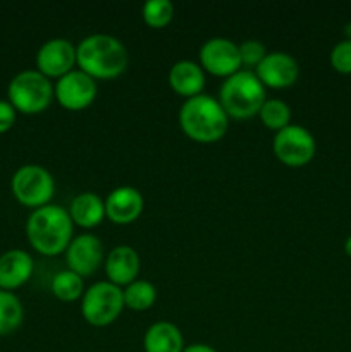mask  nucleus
<instances>
[{"instance_id": "20", "label": "nucleus", "mask_w": 351, "mask_h": 352, "mask_svg": "<svg viewBox=\"0 0 351 352\" xmlns=\"http://www.w3.org/2000/svg\"><path fill=\"white\" fill-rule=\"evenodd\" d=\"M24 309L12 291L0 289V336L14 332L23 323Z\"/></svg>"}, {"instance_id": "15", "label": "nucleus", "mask_w": 351, "mask_h": 352, "mask_svg": "<svg viewBox=\"0 0 351 352\" xmlns=\"http://www.w3.org/2000/svg\"><path fill=\"white\" fill-rule=\"evenodd\" d=\"M33 258L24 250H9L0 256V289L12 291L33 274Z\"/></svg>"}, {"instance_id": "10", "label": "nucleus", "mask_w": 351, "mask_h": 352, "mask_svg": "<svg viewBox=\"0 0 351 352\" xmlns=\"http://www.w3.org/2000/svg\"><path fill=\"white\" fill-rule=\"evenodd\" d=\"M203 67L217 76H231L241 67L240 47L229 38L215 36L206 40L200 48Z\"/></svg>"}, {"instance_id": "25", "label": "nucleus", "mask_w": 351, "mask_h": 352, "mask_svg": "<svg viewBox=\"0 0 351 352\" xmlns=\"http://www.w3.org/2000/svg\"><path fill=\"white\" fill-rule=\"evenodd\" d=\"M330 64L337 72L350 74L351 72V40H343L334 45L330 52Z\"/></svg>"}, {"instance_id": "24", "label": "nucleus", "mask_w": 351, "mask_h": 352, "mask_svg": "<svg viewBox=\"0 0 351 352\" xmlns=\"http://www.w3.org/2000/svg\"><path fill=\"white\" fill-rule=\"evenodd\" d=\"M174 16V6L171 0H147L143 3V19L150 26L162 28Z\"/></svg>"}, {"instance_id": "8", "label": "nucleus", "mask_w": 351, "mask_h": 352, "mask_svg": "<svg viewBox=\"0 0 351 352\" xmlns=\"http://www.w3.org/2000/svg\"><path fill=\"white\" fill-rule=\"evenodd\" d=\"M275 155L286 165L299 167L310 162L315 155V138L306 127L299 124H288L274 136Z\"/></svg>"}, {"instance_id": "11", "label": "nucleus", "mask_w": 351, "mask_h": 352, "mask_svg": "<svg viewBox=\"0 0 351 352\" xmlns=\"http://www.w3.org/2000/svg\"><path fill=\"white\" fill-rule=\"evenodd\" d=\"M76 62V47L65 38L47 40L36 52L38 71L47 78H61Z\"/></svg>"}, {"instance_id": "30", "label": "nucleus", "mask_w": 351, "mask_h": 352, "mask_svg": "<svg viewBox=\"0 0 351 352\" xmlns=\"http://www.w3.org/2000/svg\"><path fill=\"white\" fill-rule=\"evenodd\" d=\"M344 33H346L348 40H351V23L346 24V28H344Z\"/></svg>"}, {"instance_id": "26", "label": "nucleus", "mask_w": 351, "mask_h": 352, "mask_svg": "<svg viewBox=\"0 0 351 352\" xmlns=\"http://www.w3.org/2000/svg\"><path fill=\"white\" fill-rule=\"evenodd\" d=\"M240 47L241 62L246 65H258L262 58L267 55L265 45L258 40H244L243 43L237 45Z\"/></svg>"}, {"instance_id": "2", "label": "nucleus", "mask_w": 351, "mask_h": 352, "mask_svg": "<svg viewBox=\"0 0 351 352\" xmlns=\"http://www.w3.org/2000/svg\"><path fill=\"white\" fill-rule=\"evenodd\" d=\"M179 122L189 138L202 143H212L226 134L229 116L219 100L206 93H198L184 100L179 110Z\"/></svg>"}, {"instance_id": "17", "label": "nucleus", "mask_w": 351, "mask_h": 352, "mask_svg": "<svg viewBox=\"0 0 351 352\" xmlns=\"http://www.w3.org/2000/svg\"><path fill=\"white\" fill-rule=\"evenodd\" d=\"M143 346L145 352H182L184 340L178 325L171 322H155L145 332Z\"/></svg>"}, {"instance_id": "14", "label": "nucleus", "mask_w": 351, "mask_h": 352, "mask_svg": "<svg viewBox=\"0 0 351 352\" xmlns=\"http://www.w3.org/2000/svg\"><path fill=\"white\" fill-rule=\"evenodd\" d=\"M143 210V196L133 186H119L112 189L105 199V213L112 222L129 223L138 219Z\"/></svg>"}, {"instance_id": "3", "label": "nucleus", "mask_w": 351, "mask_h": 352, "mask_svg": "<svg viewBox=\"0 0 351 352\" xmlns=\"http://www.w3.org/2000/svg\"><path fill=\"white\" fill-rule=\"evenodd\" d=\"M76 62L92 78H116L127 65V50L112 34L95 33L76 47Z\"/></svg>"}, {"instance_id": "27", "label": "nucleus", "mask_w": 351, "mask_h": 352, "mask_svg": "<svg viewBox=\"0 0 351 352\" xmlns=\"http://www.w3.org/2000/svg\"><path fill=\"white\" fill-rule=\"evenodd\" d=\"M16 120V109L7 100H0V133H6L10 129Z\"/></svg>"}, {"instance_id": "13", "label": "nucleus", "mask_w": 351, "mask_h": 352, "mask_svg": "<svg viewBox=\"0 0 351 352\" xmlns=\"http://www.w3.org/2000/svg\"><path fill=\"white\" fill-rule=\"evenodd\" d=\"M299 65L288 52H267L257 65V76L264 85L272 88H286L296 81Z\"/></svg>"}, {"instance_id": "1", "label": "nucleus", "mask_w": 351, "mask_h": 352, "mask_svg": "<svg viewBox=\"0 0 351 352\" xmlns=\"http://www.w3.org/2000/svg\"><path fill=\"white\" fill-rule=\"evenodd\" d=\"M31 246L43 254H57L69 246L72 237V219L61 205L38 206L26 222Z\"/></svg>"}, {"instance_id": "18", "label": "nucleus", "mask_w": 351, "mask_h": 352, "mask_svg": "<svg viewBox=\"0 0 351 352\" xmlns=\"http://www.w3.org/2000/svg\"><path fill=\"white\" fill-rule=\"evenodd\" d=\"M169 85L174 91L184 96H195L202 93L205 85L203 69L193 60H178L169 71Z\"/></svg>"}, {"instance_id": "6", "label": "nucleus", "mask_w": 351, "mask_h": 352, "mask_svg": "<svg viewBox=\"0 0 351 352\" xmlns=\"http://www.w3.org/2000/svg\"><path fill=\"white\" fill-rule=\"evenodd\" d=\"M124 308L123 289L114 282L100 280L89 285L83 294L81 309L92 325L102 327L114 322Z\"/></svg>"}, {"instance_id": "4", "label": "nucleus", "mask_w": 351, "mask_h": 352, "mask_svg": "<svg viewBox=\"0 0 351 352\" xmlns=\"http://www.w3.org/2000/svg\"><path fill=\"white\" fill-rule=\"evenodd\" d=\"M219 102L227 116L246 119L260 112L265 102V85L258 79L257 72L240 69L222 82Z\"/></svg>"}, {"instance_id": "16", "label": "nucleus", "mask_w": 351, "mask_h": 352, "mask_svg": "<svg viewBox=\"0 0 351 352\" xmlns=\"http://www.w3.org/2000/svg\"><path fill=\"white\" fill-rule=\"evenodd\" d=\"M105 270L114 284H131L136 280L138 270H140V256L131 246L120 244V246L112 248L107 254Z\"/></svg>"}, {"instance_id": "21", "label": "nucleus", "mask_w": 351, "mask_h": 352, "mask_svg": "<svg viewBox=\"0 0 351 352\" xmlns=\"http://www.w3.org/2000/svg\"><path fill=\"white\" fill-rule=\"evenodd\" d=\"M123 294L126 306L133 309H147L157 299V289L151 282L140 278V280H133L131 284H127L126 289H123Z\"/></svg>"}, {"instance_id": "29", "label": "nucleus", "mask_w": 351, "mask_h": 352, "mask_svg": "<svg viewBox=\"0 0 351 352\" xmlns=\"http://www.w3.org/2000/svg\"><path fill=\"white\" fill-rule=\"evenodd\" d=\"M344 250H346L348 256L351 258V236L348 237V239H346V243H344Z\"/></svg>"}, {"instance_id": "19", "label": "nucleus", "mask_w": 351, "mask_h": 352, "mask_svg": "<svg viewBox=\"0 0 351 352\" xmlns=\"http://www.w3.org/2000/svg\"><path fill=\"white\" fill-rule=\"evenodd\" d=\"M69 215H71L72 222L79 223L83 227L98 226L103 217L107 215L105 201L96 192L85 191L72 199Z\"/></svg>"}, {"instance_id": "7", "label": "nucleus", "mask_w": 351, "mask_h": 352, "mask_svg": "<svg viewBox=\"0 0 351 352\" xmlns=\"http://www.w3.org/2000/svg\"><path fill=\"white\" fill-rule=\"evenodd\" d=\"M14 196L26 206L48 205L55 191V181L50 172L36 164L21 165L10 181Z\"/></svg>"}, {"instance_id": "12", "label": "nucleus", "mask_w": 351, "mask_h": 352, "mask_svg": "<svg viewBox=\"0 0 351 352\" xmlns=\"http://www.w3.org/2000/svg\"><path fill=\"white\" fill-rule=\"evenodd\" d=\"M65 260L69 270L83 275H89L98 268L103 260V244L95 234H79L71 239L65 248Z\"/></svg>"}, {"instance_id": "22", "label": "nucleus", "mask_w": 351, "mask_h": 352, "mask_svg": "<svg viewBox=\"0 0 351 352\" xmlns=\"http://www.w3.org/2000/svg\"><path fill=\"white\" fill-rule=\"evenodd\" d=\"M52 292L62 301H74L83 294V277L72 270H61L52 278Z\"/></svg>"}, {"instance_id": "5", "label": "nucleus", "mask_w": 351, "mask_h": 352, "mask_svg": "<svg viewBox=\"0 0 351 352\" xmlns=\"http://www.w3.org/2000/svg\"><path fill=\"white\" fill-rule=\"evenodd\" d=\"M7 93L14 109L24 113H36L50 105L54 86L38 69H26L14 76Z\"/></svg>"}, {"instance_id": "23", "label": "nucleus", "mask_w": 351, "mask_h": 352, "mask_svg": "<svg viewBox=\"0 0 351 352\" xmlns=\"http://www.w3.org/2000/svg\"><path fill=\"white\" fill-rule=\"evenodd\" d=\"M258 113H260L265 126L277 131L288 126L289 119H291V109H289L288 103L279 98H265Z\"/></svg>"}, {"instance_id": "9", "label": "nucleus", "mask_w": 351, "mask_h": 352, "mask_svg": "<svg viewBox=\"0 0 351 352\" xmlns=\"http://www.w3.org/2000/svg\"><path fill=\"white\" fill-rule=\"evenodd\" d=\"M54 93L58 102L69 110H79L88 107L96 95L95 78L81 69H71L57 79Z\"/></svg>"}, {"instance_id": "28", "label": "nucleus", "mask_w": 351, "mask_h": 352, "mask_svg": "<svg viewBox=\"0 0 351 352\" xmlns=\"http://www.w3.org/2000/svg\"><path fill=\"white\" fill-rule=\"evenodd\" d=\"M182 352H217L213 349L212 346H209V344H202V342H196V344H191V346L184 347Z\"/></svg>"}]
</instances>
